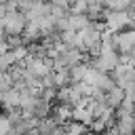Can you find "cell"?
<instances>
[{"label": "cell", "mask_w": 135, "mask_h": 135, "mask_svg": "<svg viewBox=\"0 0 135 135\" xmlns=\"http://www.w3.org/2000/svg\"><path fill=\"white\" fill-rule=\"evenodd\" d=\"M68 21H70V30H74V32H82V30H86L91 25L86 15H70Z\"/></svg>", "instance_id": "obj_5"}, {"label": "cell", "mask_w": 135, "mask_h": 135, "mask_svg": "<svg viewBox=\"0 0 135 135\" xmlns=\"http://www.w3.org/2000/svg\"><path fill=\"white\" fill-rule=\"evenodd\" d=\"M86 11H89V2L86 0L72 2V6H70V15H86Z\"/></svg>", "instance_id": "obj_7"}, {"label": "cell", "mask_w": 135, "mask_h": 135, "mask_svg": "<svg viewBox=\"0 0 135 135\" xmlns=\"http://www.w3.org/2000/svg\"><path fill=\"white\" fill-rule=\"evenodd\" d=\"M2 25L6 30V36H23V32L27 27V17L21 11H8Z\"/></svg>", "instance_id": "obj_1"}, {"label": "cell", "mask_w": 135, "mask_h": 135, "mask_svg": "<svg viewBox=\"0 0 135 135\" xmlns=\"http://www.w3.org/2000/svg\"><path fill=\"white\" fill-rule=\"evenodd\" d=\"M89 72H91V65H89V63H80V65L72 68V70H70V78H72V84L84 82V80H86V76H89Z\"/></svg>", "instance_id": "obj_4"}, {"label": "cell", "mask_w": 135, "mask_h": 135, "mask_svg": "<svg viewBox=\"0 0 135 135\" xmlns=\"http://www.w3.org/2000/svg\"><path fill=\"white\" fill-rule=\"evenodd\" d=\"M124 97H127V95H124V89H122V86H114V89L105 95V103H108V108H110V110H114V112H116V110L122 105Z\"/></svg>", "instance_id": "obj_2"}, {"label": "cell", "mask_w": 135, "mask_h": 135, "mask_svg": "<svg viewBox=\"0 0 135 135\" xmlns=\"http://www.w3.org/2000/svg\"><path fill=\"white\" fill-rule=\"evenodd\" d=\"M6 38V30H4V25L0 23V40H4Z\"/></svg>", "instance_id": "obj_8"}, {"label": "cell", "mask_w": 135, "mask_h": 135, "mask_svg": "<svg viewBox=\"0 0 135 135\" xmlns=\"http://www.w3.org/2000/svg\"><path fill=\"white\" fill-rule=\"evenodd\" d=\"M72 120L74 122H78V124H84L86 129L93 124V114H91V110L89 108H74V112H72Z\"/></svg>", "instance_id": "obj_3"}, {"label": "cell", "mask_w": 135, "mask_h": 135, "mask_svg": "<svg viewBox=\"0 0 135 135\" xmlns=\"http://www.w3.org/2000/svg\"><path fill=\"white\" fill-rule=\"evenodd\" d=\"M13 89H15L13 76H11L8 72H0V95H2V93H8V91H13Z\"/></svg>", "instance_id": "obj_6"}]
</instances>
